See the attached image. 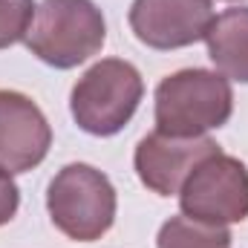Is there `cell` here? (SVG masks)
<instances>
[{
	"mask_svg": "<svg viewBox=\"0 0 248 248\" xmlns=\"http://www.w3.org/2000/svg\"><path fill=\"white\" fill-rule=\"evenodd\" d=\"M234 113L231 81L211 69H179L156 87V130L193 139L219 130Z\"/></svg>",
	"mask_w": 248,
	"mask_h": 248,
	"instance_id": "cell-1",
	"label": "cell"
},
{
	"mask_svg": "<svg viewBox=\"0 0 248 248\" xmlns=\"http://www.w3.org/2000/svg\"><path fill=\"white\" fill-rule=\"evenodd\" d=\"M107 23L93 0H44L26 35V49L55 69H72L101 52Z\"/></svg>",
	"mask_w": 248,
	"mask_h": 248,
	"instance_id": "cell-2",
	"label": "cell"
},
{
	"mask_svg": "<svg viewBox=\"0 0 248 248\" xmlns=\"http://www.w3.org/2000/svg\"><path fill=\"white\" fill-rule=\"evenodd\" d=\"M144 81L139 69L122 58H104L93 63L72 87L69 113L75 124L98 139L122 133L141 104Z\"/></svg>",
	"mask_w": 248,
	"mask_h": 248,
	"instance_id": "cell-3",
	"label": "cell"
},
{
	"mask_svg": "<svg viewBox=\"0 0 248 248\" xmlns=\"http://www.w3.org/2000/svg\"><path fill=\"white\" fill-rule=\"evenodd\" d=\"M116 187L93 165L72 162L55 173L46 187L52 225L75 243L101 240L116 222Z\"/></svg>",
	"mask_w": 248,
	"mask_h": 248,
	"instance_id": "cell-4",
	"label": "cell"
},
{
	"mask_svg": "<svg viewBox=\"0 0 248 248\" xmlns=\"http://www.w3.org/2000/svg\"><path fill=\"white\" fill-rule=\"evenodd\" d=\"M179 208L190 219L214 225L248 219V168L222 150L202 159L179 190Z\"/></svg>",
	"mask_w": 248,
	"mask_h": 248,
	"instance_id": "cell-5",
	"label": "cell"
},
{
	"mask_svg": "<svg viewBox=\"0 0 248 248\" xmlns=\"http://www.w3.org/2000/svg\"><path fill=\"white\" fill-rule=\"evenodd\" d=\"M133 35L159 52L182 49L196 41H205L214 23L211 0H133L130 6Z\"/></svg>",
	"mask_w": 248,
	"mask_h": 248,
	"instance_id": "cell-6",
	"label": "cell"
},
{
	"mask_svg": "<svg viewBox=\"0 0 248 248\" xmlns=\"http://www.w3.org/2000/svg\"><path fill=\"white\" fill-rule=\"evenodd\" d=\"M214 153H219V144L208 136L179 139L156 130L136 144L133 165L144 187H150L159 196H173L182 190L190 170Z\"/></svg>",
	"mask_w": 248,
	"mask_h": 248,
	"instance_id": "cell-7",
	"label": "cell"
},
{
	"mask_svg": "<svg viewBox=\"0 0 248 248\" xmlns=\"http://www.w3.org/2000/svg\"><path fill=\"white\" fill-rule=\"evenodd\" d=\"M52 147V127L44 110L23 93L0 90V168L26 173L38 168Z\"/></svg>",
	"mask_w": 248,
	"mask_h": 248,
	"instance_id": "cell-8",
	"label": "cell"
},
{
	"mask_svg": "<svg viewBox=\"0 0 248 248\" xmlns=\"http://www.w3.org/2000/svg\"><path fill=\"white\" fill-rule=\"evenodd\" d=\"M205 44L208 58L219 69V75L248 84V6H234L217 15Z\"/></svg>",
	"mask_w": 248,
	"mask_h": 248,
	"instance_id": "cell-9",
	"label": "cell"
},
{
	"mask_svg": "<svg viewBox=\"0 0 248 248\" xmlns=\"http://www.w3.org/2000/svg\"><path fill=\"white\" fill-rule=\"evenodd\" d=\"M159 248H231V231L225 225H214V222H202V219H190V217H170L168 222H162Z\"/></svg>",
	"mask_w": 248,
	"mask_h": 248,
	"instance_id": "cell-10",
	"label": "cell"
},
{
	"mask_svg": "<svg viewBox=\"0 0 248 248\" xmlns=\"http://www.w3.org/2000/svg\"><path fill=\"white\" fill-rule=\"evenodd\" d=\"M35 9V0H0V49L26 41Z\"/></svg>",
	"mask_w": 248,
	"mask_h": 248,
	"instance_id": "cell-11",
	"label": "cell"
},
{
	"mask_svg": "<svg viewBox=\"0 0 248 248\" xmlns=\"http://www.w3.org/2000/svg\"><path fill=\"white\" fill-rule=\"evenodd\" d=\"M20 208V187L15 185L12 173L0 168V225L12 222Z\"/></svg>",
	"mask_w": 248,
	"mask_h": 248,
	"instance_id": "cell-12",
	"label": "cell"
},
{
	"mask_svg": "<svg viewBox=\"0 0 248 248\" xmlns=\"http://www.w3.org/2000/svg\"><path fill=\"white\" fill-rule=\"evenodd\" d=\"M225 3H243V0H225Z\"/></svg>",
	"mask_w": 248,
	"mask_h": 248,
	"instance_id": "cell-13",
	"label": "cell"
}]
</instances>
